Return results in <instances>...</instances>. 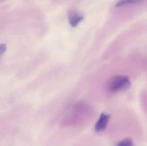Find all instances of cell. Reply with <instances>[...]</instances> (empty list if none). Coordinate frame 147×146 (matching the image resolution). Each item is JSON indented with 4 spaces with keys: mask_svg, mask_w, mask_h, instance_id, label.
I'll use <instances>...</instances> for the list:
<instances>
[{
    "mask_svg": "<svg viewBox=\"0 0 147 146\" xmlns=\"http://www.w3.org/2000/svg\"><path fill=\"white\" fill-rule=\"evenodd\" d=\"M131 85V83L129 77L123 75H117L109 80L107 84V90L109 92H118L128 90Z\"/></svg>",
    "mask_w": 147,
    "mask_h": 146,
    "instance_id": "1",
    "label": "cell"
},
{
    "mask_svg": "<svg viewBox=\"0 0 147 146\" xmlns=\"http://www.w3.org/2000/svg\"><path fill=\"white\" fill-rule=\"evenodd\" d=\"M110 119V115L105 113H102L99 117L98 120L96 123L95 125V130L97 133H100V132L104 131L106 129L108 125V123Z\"/></svg>",
    "mask_w": 147,
    "mask_h": 146,
    "instance_id": "2",
    "label": "cell"
},
{
    "mask_svg": "<svg viewBox=\"0 0 147 146\" xmlns=\"http://www.w3.org/2000/svg\"><path fill=\"white\" fill-rule=\"evenodd\" d=\"M84 19V17L82 14L75 11H71L68 14L69 23L73 27H76L80 24L82 20Z\"/></svg>",
    "mask_w": 147,
    "mask_h": 146,
    "instance_id": "3",
    "label": "cell"
},
{
    "mask_svg": "<svg viewBox=\"0 0 147 146\" xmlns=\"http://www.w3.org/2000/svg\"><path fill=\"white\" fill-rule=\"evenodd\" d=\"M144 0H119L116 4V7H123V6L127 5V4H135L142 3Z\"/></svg>",
    "mask_w": 147,
    "mask_h": 146,
    "instance_id": "4",
    "label": "cell"
},
{
    "mask_svg": "<svg viewBox=\"0 0 147 146\" xmlns=\"http://www.w3.org/2000/svg\"><path fill=\"white\" fill-rule=\"evenodd\" d=\"M116 146H134L133 140L129 138L123 139L116 143Z\"/></svg>",
    "mask_w": 147,
    "mask_h": 146,
    "instance_id": "5",
    "label": "cell"
},
{
    "mask_svg": "<svg viewBox=\"0 0 147 146\" xmlns=\"http://www.w3.org/2000/svg\"><path fill=\"white\" fill-rule=\"evenodd\" d=\"M7 50V46L5 44H0V55L4 54Z\"/></svg>",
    "mask_w": 147,
    "mask_h": 146,
    "instance_id": "6",
    "label": "cell"
}]
</instances>
